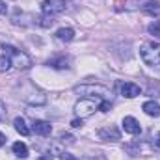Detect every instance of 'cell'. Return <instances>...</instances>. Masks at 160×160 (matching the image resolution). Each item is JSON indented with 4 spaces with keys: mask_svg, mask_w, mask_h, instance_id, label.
Wrapping results in <instances>:
<instances>
[{
    "mask_svg": "<svg viewBox=\"0 0 160 160\" xmlns=\"http://www.w3.org/2000/svg\"><path fill=\"white\" fill-rule=\"evenodd\" d=\"M140 56L145 62V65H149L151 69L160 71V45L155 43H143L140 47Z\"/></svg>",
    "mask_w": 160,
    "mask_h": 160,
    "instance_id": "obj_1",
    "label": "cell"
},
{
    "mask_svg": "<svg viewBox=\"0 0 160 160\" xmlns=\"http://www.w3.org/2000/svg\"><path fill=\"white\" fill-rule=\"evenodd\" d=\"M75 93L82 97H89V99H108L110 97V89L102 84H82L75 88Z\"/></svg>",
    "mask_w": 160,
    "mask_h": 160,
    "instance_id": "obj_2",
    "label": "cell"
},
{
    "mask_svg": "<svg viewBox=\"0 0 160 160\" xmlns=\"http://www.w3.org/2000/svg\"><path fill=\"white\" fill-rule=\"evenodd\" d=\"M4 54L11 60V63L17 69H30L32 67V58L28 54H24L22 50L11 47V45H4Z\"/></svg>",
    "mask_w": 160,
    "mask_h": 160,
    "instance_id": "obj_3",
    "label": "cell"
},
{
    "mask_svg": "<svg viewBox=\"0 0 160 160\" xmlns=\"http://www.w3.org/2000/svg\"><path fill=\"white\" fill-rule=\"evenodd\" d=\"M101 106V99H89V97H82L78 102L75 104V114L78 116L80 119L93 116Z\"/></svg>",
    "mask_w": 160,
    "mask_h": 160,
    "instance_id": "obj_4",
    "label": "cell"
},
{
    "mask_svg": "<svg viewBox=\"0 0 160 160\" xmlns=\"http://www.w3.org/2000/svg\"><path fill=\"white\" fill-rule=\"evenodd\" d=\"M67 0H45L41 4V9L47 17H54V15H60L67 9Z\"/></svg>",
    "mask_w": 160,
    "mask_h": 160,
    "instance_id": "obj_5",
    "label": "cell"
},
{
    "mask_svg": "<svg viewBox=\"0 0 160 160\" xmlns=\"http://www.w3.org/2000/svg\"><path fill=\"white\" fill-rule=\"evenodd\" d=\"M26 88H28V93H24L22 95V99L28 102V104H32V106H43V104H47V95L38 89L36 86H32V84H26Z\"/></svg>",
    "mask_w": 160,
    "mask_h": 160,
    "instance_id": "obj_6",
    "label": "cell"
},
{
    "mask_svg": "<svg viewBox=\"0 0 160 160\" xmlns=\"http://www.w3.org/2000/svg\"><path fill=\"white\" fill-rule=\"evenodd\" d=\"M97 136H99L101 140H104V142H118V140H121L119 128H118V127H114V125H108V127L99 128Z\"/></svg>",
    "mask_w": 160,
    "mask_h": 160,
    "instance_id": "obj_7",
    "label": "cell"
},
{
    "mask_svg": "<svg viewBox=\"0 0 160 160\" xmlns=\"http://www.w3.org/2000/svg\"><path fill=\"white\" fill-rule=\"evenodd\" d=\"M140 93H142V89H140L138 84H134V82H125V84H121V95H123V97L134 99V97H138Z\"/></svg>",
    "mask_w": 160,
    "mask_h": 160,
    "instance_id": "obj_8",
    "label": "cell"
},
{
    "mask_svg": "<svg viewBox=\"0 0 160 160\" xmlns=\"http://www.w3.org/2000/svg\"><path fill=\"white\" fill-rule=\"evenodd\" d=\"M123 130H125L127 134L136 136V134H140V132H142V127H140V123L134 119L132 116H128V118H125V119H123Z\"/></svg>",
    "mask_w": 160,
    "mask_h": 160,
    "instance_id": "obj_9",
    "label": "cell"
},
{
    "mask_svg": "<svg viewBox=\"0 0 160 160\" xmlns=\"http://www.w3.org/2000/svg\"><path fill=\"white\" fill-rule=\"evenodd\" d=\"M32 128H34V132L39 134V136H50V132H52V125L47 123V121H41V119L34 121Z\"/></svg>",
    "mask_w": 160,
    "mask_h": 160,
    "instance_id": "obj_10",
    "label": "cell"
},
{
    "mask_svg": "<svg viewBox=\"0 0 160 160\" xmlns=\"http://www.w3.org/2000/svg\"><path fill=\"white\" fill-rule=\"evenodd\" d=\"M142 110H143L147 116H151V118H158L160 116V104L158 102H155V101H147V102H143Z\"/></svg>",
    "mask_w": 160,
    "mask_h": 160,
    "instance_id": "obj_11",
    "label": "cell"
},
{
    "mask_svg": "<svg viewBox=\"0 0 160 160\" xmlns=\"http://www.w3.org/2000/svg\"><path fill=\"white\" fill-rule=\"evenodd\" d=\"M143 13L151 15V17H160V2L158 0H149L143 6Z\"/></svg>",
    "mask_w": 160,
    "mask_h": 160,
    "instance_id": "obj_12",
    "label": "cell"
},
{
    "mask_svg": "<svg viewBox=\"0 0 160 160\" xmlns=\"http://www.w3.org/2000/svg\"><path fill=\"white\" fill-rule=\"evenodd\" d=\"M13 125H15V130H17L21 136H28V134H30V128L26 127V123H24V119H22V118H15Z\"/></svg>",
    "mask_w": 160,
    "mask_h": 160,
    "instance_id": "obj_13",
    "label": "cell"
},
{
    "mask_svg": "<svg viewBox=\"0 0 160 160\" xmlns=\"http://www.w3.org/2000/svg\"><path fill=\"white\" fill-rule=\"evenodd\" d=\"M11 149H13V153H15L19 158H26V157H28V147H26L22 142H15Z\"/></svg>",
    "mask_w": 160,
    "mask_h": 160,
    "instance_id": "obj_14",
    "label": "cell"
},
{
    "mask_svg": "<svg viewBox=\"0 0 160 160\" xmlns=\"http://www.w3.org/2000/svg\"><path fill=\"white\" fill-rule=\"evenodd\" d=\"M56 38L60 41H71L75 38V30H73V28H60V30L56 32Z\"/></svg>",
    "mask_w": 160,
    "mask_h": 160,
    "instance_id": "obj_15",
    "label": "cell"
},
{
    "mask_svg": "<svg viewBox=\"0 0 160 160\" xmlns=\"http://www.w3.org/2000/svg\"><path fill=\"white\" fill-rule=\"evenodd\" d=\"M48 65L50 67H54V69H65V67H69L67 65V58H52V60H48Z\"/></svg>",
    "mask_w": 160,
    "mask_h": 160,
    "instance_id": "obj_16",
    "label": "cell"
},
{
    "mask_svg": "<svg viewBox=\"0 0 160 160\" xmlns=\"http://www.w3.org/2000/svg\"><path fill=\"white\" fill-rule=\"evenodd\" d=\"M11 65H13V63H11V60H9L6 54L0 56V73H8V71L11 69Z\"/></svg>",
    "mask_w": 160,
    "mask_h": 160,
    "instance_id": "obj_17",
    "label": "cell"
},
{
    "mask_svg": "<svg viewBox=\"0 0 160 160\" xmlns=\"http://www.w3.org/2000/svg\"><path fill=\"white\" fill-rule=\"evenodd\" d=\"M147 30H149V34H151V36H155V38H160V21H155V22H151Z\"/></svg>",
    "mask_w": 160,
    "mask_h": 160,
    "instance_id": "obj_18",
    "label": "cell"
},
{
    "mask_svg": "<svg viewBox=\"0 0 160 160\" xmlns=\"http://www.w3.org/2000/svg\"><path fill=\"white\" fill-rule=\"evenodd\" d=\"M112 108V102L110 101H101V106H99V110H102V112H108Z\"/></svg>",
    "mask_w": 160,
    "mask_h": 160,
    "instance_id": "obj_19",
    "label": "cell"
},
{
    "mask_svg": "<svg viewBox=\"0 0 160 160\" xmlns=\"http://www.w3.org/2000/svg\"><path fill=\"white\" fill-rule=\"evenodd\" d=\"M60 160H78L77 157L69 155V153H60Z\"/></svg>",
    "mask_w": 160,
    "mask_h": 160,
    "instance_id": "obj_20",
    "label": "cell"
},
{
    "mask_svg": "<svg viewBox=\"0 0 160 160\" xmlns=\"http://www.w3.org/2000/svg\"><path fill=\"white\" fill-rule=\"evenodd\" d=\"M8 13V4L4 0H0V15H6Z\"/></svg>",
    "mask_w": 160,
    "mask_h": 160,
    "instance_id": "obj_21",
    "label": "cell"
},
{
    "mask_svg": "<svg viewBox=\"0 0 160 160\" xmlns=\"http://www.w3.org/2000/svg\"><path fill=\"white\" fill-rule=\"evenodd\" d=\"M60 140H63V142H69V143H71V142H73V136H71V134H60Z\"/></svg>",
    "mask_w": 160,
    "mask_h": 160,
    "instance_id": "obj_22",
    "label": "cell"
},
{
    "mask_svg": "<svg viewBox=\"0 0 160 160\" xmlns=\"http://www.w3.org/2000/svg\"><path fill=\"white\" fill-rule=\"evenodd\" d=\"M84 123H82V119H73L71 121V127H75V128H80Z\"/></svg>",
    "mask_w": 160,
    "mask_h": 160,
    "instance_id": "obj_23",
    "label": "cell"
},
{
    "mask_svg": "<svg viewBox=\"0 0 160 160\" xmlns=\"http://www.w3.org/2000/svg\"><path fill=\"white\" fill-rule=\"evenodd\" d=\"M6 145V136H4V132H0V147H4Z\"/></svg>",
    "mask_w": 160,
    "mask_h": 160,
    "instance_id": "obj_24",
    "label": "cell"
},
{
    "mask_svg": "<svg viewBox=\"0 0 160 160\" xmlns=\"http://www.w3.org/2000/svg\"><path fill=\"white\" fill-rule=\"evenodd\" d=\"M2 114H6V104L0 101V116H2Z\"/></svg>",
    "mask_w": 160,
    "mask_h": 160,
    "instance_id": "obj_25",
    "label": "cell"
},
{
    "mask_svg": "<svg viewBox=\"0 0 160 160\" xmlns=\"http://www.w3.org/2000/svg\"><path fill=\"white\" fill-rule=\"evenodd\" d=\"M38 160H52V157H48V155H43V157H39Z\"/></svg>",
    "mask_w": 160,
    "mask_h": 160,
    "instance_id": "obj_26",
    "label": "cell"
},
{
    "mask_svg": "<svg viewBox=\"0 0 160 160\" xmlns=\"http://www.w3.org/2000/svg\"><path fill=\"white\" fill-rule=\"evenodd\" d=\"M157 142H158V145H160V132H158V136H157Z\"/></svg>",
    "mask_w": 160,
    "mask_h": 160,
    "instance_id": "obj_27",
    "label": "cell"
}]
</instances>
